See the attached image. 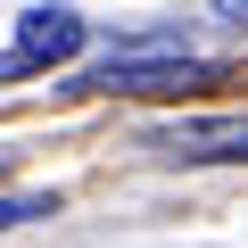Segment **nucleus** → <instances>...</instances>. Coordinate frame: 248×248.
<instances>
[{"instance_id": "f257e3e1", "label": "nucleus", "mask_w": 248, "mask_h": 248, "mask_svg": "<svg viewBox=\"0 0 248 248\" xmlns=\"http://www.w3.org/2000/svg\"><path fill=\"white\" fill-rule=\"evenodd\" d=\"M83 83H91V91H133V99H174V91L215 83V66H207V58H182L174 42H133V50L99 58Z\"/></svg>"}, {"instance_id": "f03ea898", "label": "nucleus", "mask_w": 248, "mask_h": 248, "mask_svg": "<svg viewBox=\"0 0 248 248\" xmlns=\"http://www.w3.org/2000/svg\"><path fill=\"white\" fill-rule=\"evenodd\" d=\"M75 50H83V17H75V9H25V17H17V50L0 58V75L17 83V75L66 66Z\"/></svg>"}, {"instance_id": "7ed1b4c3", "label": "nucleus", "mask_w": 248, "mask_h": 248, "mask_svg": "<svg viewBox=\"0 0 248 248\" xmlns=\"http://www.w3.org/2000/svg\"><path fill=\"white\" fill-rule=\"evenodd\" d=\"M157 149H174V157H248V116H199V124H174Z\"/></svg>"}, {"instance_id": "39448f33", "label": "nucleus", "mask_w": 248, "mask_h": 248, "mask_svg": "<svg viewBox=\"0 0 248 248\" xmlns=\"http://www.w3.org/2000/svg\"><path fill=\"white\" fill-rule=\"evenodd\" d=\"M215 17H232V25H248V0H207Z\"/></svg>"}, {"instance_id": "20e7f679", "label": "nucleus", "mask_w": 248, "mask_h": 248, "mask_svg": "<svg viewBox=\"0 0 248 248\" xmlns=\"http://www.w3.org/2000/svg\"><path fill=\"white\" fill-rule=\"evenodd\" d=\"M25 215H50V199H0V223H25Z\"/></svg>"}]
</instances>
